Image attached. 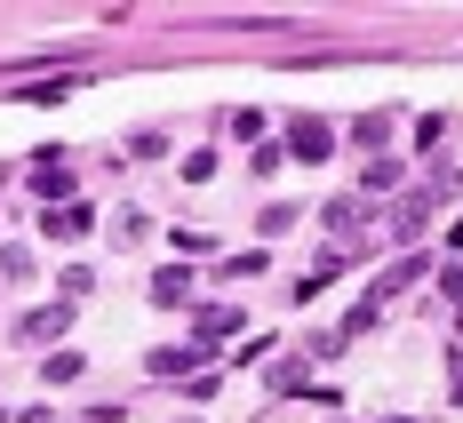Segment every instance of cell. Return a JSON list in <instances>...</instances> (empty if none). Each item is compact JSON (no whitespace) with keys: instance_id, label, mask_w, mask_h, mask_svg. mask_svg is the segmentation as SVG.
Here are the masks:
<instances>
[{"instance_id":"obj_11","label":"cell","mask_w":463,"mask_h":423,"mask_svg":"<svg viewBox=\"0 0 463 423\" xmlns=\"http://www.w3.org/2000/svg\"><path fill=\"white\" fill-rule=\"evenodd\" d=\"M224 136L256 144V136H264V112H256V104H248V112H224Z\"/></svg>"},{"instance_id":"obj_13","label":"cell","mask_w":463,"mask_h":423,"mask_svg":"<svg viewBox=\"0 0 463 423\" xmlns=\"http://www.w3.org/2000/svg\"><path fill=\"white\" fill-rule=\"evenodd\" d=\"M327 232H335V240L360 232V200H335V208H327Z\"/></svg>"},{"instance_id":"obj_20","label":"cell","mask_w":463,"mask_h":423,"mask_svg":"<svg viewBox=\"0 0 463 423\" xmlns=\"http://www.w3.org/2000/svg\"><path fill=\"white\" fill-rule=\"evenodd\" d=\"M392 423H408V416H392Z\"/></svg>"},{"instance_id":"obj_2","label":"cell","mask_w":463,"mask_h":423,"mask_svg":"<svg viewBox=\"0 0 463 423\" xmlns=\"http://www.w3.org/2000/svg\"><path fill=\"white\" fill-rule=\"evenodd\" d=\"M200 360H208V352H200V343H184V352H152L144 368H152L160 383H192V376H200Z\"/></svg>"},{"instance_id":"obj_15","label":"cell","mask_w":463,"mask_h":423,"mask_svg":"<svg viewBox=\"0 0 463 423\" xmlns=\"http://www.w3.org/2000/svg\"><path fill=\"white\" fill-rule=\"evenodd\" d=\"M304 383H312L304 360H279V368H272V391H304Z\"/></svg>"},{"instance_id":"obj_9","label":"cell","mask_w":463,"mask_h":423,"mask_svg":"<svg viewBox=\"0 0 463 423\" xmlns=\"http://www.w3.org/2000/svg\"><path fill=\"white\" fill-rule=\"evenodd\" d=\"M352 144H360L368 160H383V144H392V112H368V120H352Z\"/></svg>"},{"instance_id":"obj_4","label":"cell","mask_w":463,"mask_h":423,"mask_svg":"<svg viewBox=\"0 0 463 423\" xmlns=\"http://www.w3.org/2000/svg\"><path fill=\"white\" fill-rule=\"evenodd\" d=\"M33 192H41L48 208H56V200H72V168H64L56 152H41V160H33Z\"/></svg>"},{"instance_id":"obj_3","label":"cell","mask_w":463,"mask_h":423,"mask_svg":"<svg viewBox=\"0 0 463 423\" xmlns=\"http://www.w3.org/2000/svg\"><path fill=\"white\" fill-rule=\"evenodd\" d=\"M431 200H439V192H431V184H423L416 200H400V208L383 216V232H392V240H416V232H423V216H431Z\"/></svg>"},{"instance_id":"obj_16","label":"cell","mask_w":463,"mask_h":423,"mask_svg":"<svg viewBox=\"0 0 463 423\" xmlns=\"http://www.w3.org/2000/svg\"><path fill=\"white\" fill-rule=\"evenodd\" d=\"M0 272H8V280H33L41 264H33V248H0Z\"/></svg>"},{"instance_id":"obj_8","label":"cell","mask_w":463,"mask_h":423,"mask_svg":"<svg viewBox=\"0 0 463 423\" xmlns=\"http://www.w3.org/2000/svg\"><path fill=\"white\" fill-rule=\"evenodd\" d=\"M64 328H72V312H64V304H48V312H24V320H16L24 343H48V335H64Z\"/></svg>"},{"instance_id":"obj_5","label":"cell","mask_w":463,"mask_h":423,"mask_svg":"<svg viewBox=\"0 0 463 423\" xmlns=\"http://www.w3.org/2000/svg\"><path fill=\"white\" fill-rule=\"evenodd\" d=\"M184 296H192V264H160V272H152V304H160V312H176Z\"/></svg>"},{"instance_id":"obj_1","label":"cell","mask_w":463,"mask_h":423,"mask_svg":"<svg viewBox=\"0 0 463 423\" xmlns=\"http://www.w3.org/2000/svg\"><path fill=\"white\" fill-rule=\"evenodd\" d=\"M423 272H431V256H423V248H408V256H400V264H392L383 280H368V296H360V304H368L375 320H383V312H392V304H400V296H408V287H416Z\"/></svg>"},{"instance_id":"obj_12","label":"cell","mask_w":463,"mask_h":423,"mask_svg":"<svg viewBox=\"0 0 463 423\" xmlns=\"http://www.w3.org/2000/svg\"><path fill=\"white\" fill-rule=\"evenodd\" d=\"M392 184H400V160H368V176H360V192L375 200V192H392Z\"/></svg>"},{"instance_id":"obj_10","label":"cell","mask_w":463,"mask_h":423,"mask_svg":"<svg viewBox=\"0 0 463 423\" xmlns=\"http://www.w3.org/2000/svg\"><path fill=\"white\" fill-rule=\"evenodd\" d=\"M48 232L56 240H89V208H48Z\"/></svg>"},{"instance_id":"obj_7","label":"cell","mask_w":463,"mask_h":423,"mask_svg":"<svg viewBox=\"0 0 463 423\" xmlns=\"http://www.w3.org/2000/svg\"><path fill=\"white\" fill-rule=\"evenodd\" d=\"M232 328H240V312H232V304H200V312H192V335H200V343H224Z\"/></svg>"},{"instance_id":"obj_19","label":"cell","mask_w":463,"mask_h":423,"mask_svg":"<svg viewBox=\"0 0 463 423\" xmlns=\"http://www.w3.org/2000/svg\"><path fill=\"white\" fill-rule=\"evenodd\" d=\"M456 248H463V224H456Z\"/></svg>"},{"instance_id":"obj_14","label":"cell","mask_w":463,"mask_h":423,"mask_svg":"<svg viewBox=\"0 0 463 423\" xmlns=\"http://www.w3.org/2000/svg\"><path fill=\"white\" fill-rule=\"evenodd\" d=\"M41 376H48V383H72V376H89V360H80V352H56Z\"/></svg>"},{"instance_id":"obj_18","label":"cell","mask_w":463,"mask_h":423,"mask_svg":"<svg viewBox=\"0 0 463 423\" xmlns=\"http://www.w3.org/2000/svg\"><path fill=\"white\" fill-rule=\"evenodd\" d=\"M448 400H463V343H456V360H448Z\"/></svg>"},{"instance_id":"obj_6","label":"cell","mask_w":463,"mask_h":423,"mask_svg":"<svg viewBox=\"0 0 463 423\" xmlns=\"http://www.w3.org/2000/svg\"><path fill=\"white\" fill-rule=\"evenodd\" d=\"M288 152H296V160H327V152H335V128H320V120H296V128H288Z\"/></svg>"},{"instance_id":"obj_17","label":"cell","mask_w":463,"mask_h":423,"mask_svg":"<svg viewBox=\"0 0 463 423\" xmlns=\"http://www.w3.org/2000/svg\"><path fill=\"white\" fill-rule=\"evenodd\" d=\"M224 272H232V280H256V272H264V248H248V256H224Z\"/></svg>"}]
</instances>
